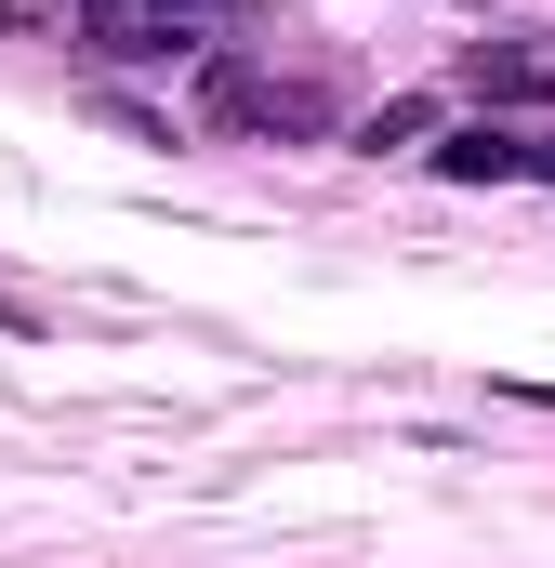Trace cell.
<instances>
[{
	"instance_id": "obj_6",
	"label": "cell",
	"mask_w": 555,
	"mask_h": 568,
	"mask_svg": "<svg viewBox=\"0 0 555 568\" xmlns=\"http://www.w3.org/2000/svg\"><path fill=\"white\" fill-rule=\"evenodd\" d=\"M529 172H555V145H529Z\"/></svg>"
},
{
	"instance_id": "obj_5",
	"label": "cell",
	"mask_w": 555,
	"mask_h": 568,
	"mask_svg": "<svg viewBox=\"0 0 555 568\" xmlns=\"http://www.w3.org/2000/svg\"><path fill=\"white\" fill-rule=\"evenodd\" d=\"M0 331H13V344H40V331H53V317H40V304H27V291L0 278Z\"/></svg>"
},
{
	"instance_id": "obj_2",
	"label": "cell",
	"mask_w": 555,
	"mask_h": 568,
	"mask_svg": "<svg viewBox=\"0 0 555 568\" xmlns=\"http://www.w3.org/2000/svg\"><path fill=\"white\" fill-rule=\"evenodd\" d=\"M436 172H450V185H516V172H529V133H503V120H463V133L436 145Z\"/></svg>"
},
{
	"instance_id": "obj_3",
	"label": "cell",
	"mask_w": 555,
	"mask_h": 568,
	"mask_svg": "<svg viewBox=\"0 0 555 568\" xmlns=\"http://www.w3.org/2000/svg\"><path fill=\"white\" fill-rule=\"evenodd\" d=\"M476 93H490V106H543V120H555V80L529 67V53H476Z\"/></svg>"
},
{
	"instance_id": "obj_1",
	"label": "cell",
	"mask_w": 555,
	"mask_h": 568,
	"mask_svg": "<svg viewBox=\"0 0 555 568\" xmlns=\"http://www.w3.org/2000/svg\"><path fill=\"white\" fill-rule=\"evenodd\" d=\"M212 120H239V133H331V106L304 80H265V67H212Z\"/></svg>"
},
{
	"instance_id": "obj_4",
	"label": "cell",
	"mask_w": 555,
	"mask_h": 568,
	"mask_svg": "<svg viewBox=\"0 0 555 568\" xmlns=\"http://www.w3.org/2000/svg\"><path fill=\"white\" fill-rule=\"evenodd\" d=\"M411 133H436V106H423V93H411V106H384V120H357V145H371V159H384V145H411Z\"/></svg>"
}]
</instances>
